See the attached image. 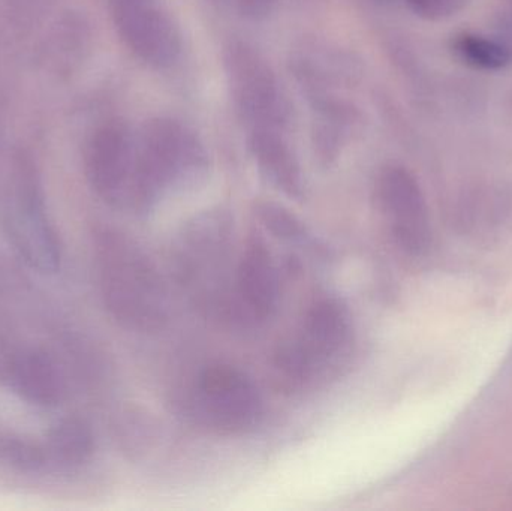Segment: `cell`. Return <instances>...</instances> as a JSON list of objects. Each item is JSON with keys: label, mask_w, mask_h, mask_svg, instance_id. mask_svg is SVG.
Returning <instances> with one entry per match:
<instances>
[{"label": "cell", "mask_w": 512, "mask_h": 511, "mask_svg": "<svg viewBox=\"0 0 512 511\" xmlns=\"http://www.w3.org/2000/svg\"><path fill=\"white\" fill-rule=\"evenodd\" d=\"M289 63L307 98L352 87L360 80L361 66L354 54L328 42H304L292 53Z\"/></svg>", "instance_id": "5bb4252c"}, {"label": "cell", "mask_w": 512, "mask_h": 511, "mask_svg": "<svg viewBox=\"0 0 512 511\" xmlns=\"http://www.w3.org/2000/svg\"><path fill=\"white\" fill-rule=\"evenodd\" d=\"M313 119L310 129L313 156L319 167H334L343 150L363 131L364 116L357 105L337 92L309 96Z\"/></svg>", "instance_id": "4fadbf2b"}, {"label": "cell", "mask_w": 512, "mask_h": 511, "mask_svg": "<svg viewBox=\"0 0 512 511\" xmlns=\"http://www.w3.org/2000/svg\"><path fill=\"white\" fill-rule=\"evenodd\" d=\"M224 69L234 110L249 131L288 129L291 104L273 66L258 48L243 39H231L224 48Z\"/></svg>", "instance_id": "8992f818"}, {"label": "cell", "mask_w": 512, "mask_h": 511, "mask_svg": "<svg viewBox=\"0 0 512 511\" xmlns=\"http://www.w3.org/2000/svg\"><path fill=\"white\" fill-rule=\"evenodd\" d=\"M448 48L457 62L474 71L496 74L512 66V41L499 33L459 30L451 35Z\"/></svg>", "instance_id": "e0dca14e"}, {"label": "cell", "mask_w": 512, "mask_h": 511, "mask_svg": "<svg viewBox=\"0 0 512 511\" xmlns=\"http://www.w3.org/2000/svg\"><path fill=\"white\" fill-rule=\"evenodd\" d=\"M179 407L192 425L222 437L248 434L264 417V401L252 378L228 365L200 372L183 390Z\"/></svg>", "instance_id": "5b68a950"}, {"label": "cell", "mask_w": 512, "mask_h": 511, "mask_svg": "<svg viewBox=\"0 0 512 511\" xmlns=\"http://www.w3.org/2000/svg\"><path fill=\"white\" fill-rule=\"evenodd\" d=\"M48 468L74 471L84 467L95 453V435L89 423L66 417L48 429L42 438Z\"/></svg>", "instance_id": "2e32d148"}, {"label": "cell", "mask_w": 512, "mask_h": 511, "mask_svg": "<svg viewBox=\"0 0 512 511\" xmlns=\"http://www.w3.org/2000/svg\"><path fill=\"white\" fill-rule=\"evenodd\" d=\"M3 386L33 407H57L66 396V378L53 357L38 348H17L0 359Z\"/></svg>", "instance_id": "7c38bea8"}, {"label": "cell", "mask_w": 512, "mask_h": 511, "mask_svg": "<svg viewBox=\"0 0 512 511\" xmlns=\"http://www.w3.org/2000/svg\"><path fill=\"white\" fill-rule=\"evenodd\" d=\"M0 464L24 473L47 470L44 444L26 435L0 431Z\"/></svg>", "instance_id": "d6986e66"}, {"label": "cell", "mask_w": 512, "mask_h": 511, "mask_svg": "<svg viewBox=\"0 0 512 511\" xmlns=\"http://www.w3.org/2000/svg\"><path fill=\"white\" fill-rule=\"evenodd\" d=\"M283 129H251L248 137L249 152L261 176L292 200L306 197V179L300 159L289 143Z\"/></svg>", "instance_id": "9a60e30c"}, {"label": "cell", "mask_w": 512, "mask_h": 511, "mask_svg": "<svg viewBox=\"0 0 512 511\" xmlns=\"http://www.w3.org/2000/svg\"><path fill=\"white\" fill-rule=\"evenodd\" d=\"M212 3H216V5L225 6V0H210Z\"/></svg>", "instance_id": "7402d4cb"}, {"label": "cell", "mask_w": 512, "mask_h": 511, "mask_svg": "<svg viewBox=\"0 0 512 511\" xmlns=\"http://www.w3.org/2000/svg\"><path fill=\"white\" fill-rule=\"evenodd\" d=\"M406 8L424 21L441 23L462 14L472 0H403Z\"/></svg>", "instance_id": "ffe728a7"}, {"label": "cell", "mask_w": 512, "mask_h": 511, "mask_svg": "<svg viewBox=\"0 0 512 511\" xmlns=\"http://www.w3.org/2000/svg\"><path fill=\"white\" fill-rule=\"evenodd\" d=\"M135 138L122 123H111L99 132L89 155V179L96 194L119 209H131L134 189Z\"/></svg>", "instance_id": "30bf717a"}, {"label": "cell", "mask_w": 512, "mask_h": 511, "mask_svg": "<svg viewBox=\"0 0 512 511\" xmlns=\"http://www.w3.org/2000/svg\"><path fill=\"white\" fill-rule=\"evenodd\" d=\"M114 20L132 53L155 69L171 68L182 54V33L162 0H111Z\"/></svg>", "instance_id": "ba28073f"}, {"label": "cell", "mask_w": 512, "mask_h": 511, "mask_svg": "<svg viewBox=\"0 0 512 511\" xmlns=\"http://www.w3.org/2000/svg\"><path fill=\"white\" fill-rule=\"evenodd\" d=\"M280 276L267 240L252 231L243 245L233 279L230 315L248 323H264L276 314Z\"/></svg>", "instance_id": "9c48e42d"}, {"label": "cell", "mask_w": 512, "mask_h": 511, "mask_svg": "<svg viewBox=\"0 0 512 511\" xmlns=\"http://www.w3.org/2000/svg\"><path fill=\"white\" fill-rule=\"evenodd\" d=\"M254 213L261 227L276 239L301 246L312 242V233L307 228L306 222L301 221L283 204L271 200L256 201Z\"/></svg>", "instance_id": "ac0fdd59"}, {"label": "cell", "mask_w": 512, "mask_h": 511, "mask_svg": "<svg viewBox=\"0 0 512 511\" xmlns=\"http://www.w3.org/2000/svg\"><path fill=\"white\" fill-rule=\"evenodd\" d=\"M373 201L391 239L405 254L420 257L430 248L429 207L420 182L409 168L396 162L379 168Z\"/></svg>", "instance_id": "52a82bcc"}, {"label": "cell", "mask_w": 512, "mask_h": 511, "mask_svg": "<svg viewBox=\"0 0 512 511\" xmlns=\"http://www.w3.org/2000/svg\"><path fill=\"white\" fill-rule=\"evenodd\" d=\"M357 344L354 315L340 297H316L271 359L274 386L286 395L315 392L343 374Z\"/></svg>", "instance_id": "6da1fadb"}, {"label": "cell", "mask_w": 512, "mask_h": 511, "mask_svg": "<svg viewBox=\"0 0 512 511\" xmlns=\"http://www.w3.org/2000/svg\"><path fill=\"white\" fill-rule=\"evenodd\" d=\"M236 225L230 210L216 206L198 212L177 231L171 246V264L177 282L207 308L230 314L228 269L233 255Z\"/></svg>", "instance_id": "277c9868"}, {"label": "cell", "mask_w": 512, "mask_h": 511, "mask_svg": "<svg viewBox=\"0 0 512 511\" xmlns=\"http://www.w3.org/2000/svg\"><path fill=\"white\" fill-rule=\"evenodd\" d=\"M279 0H225V6L246 20L262 21L270 17Z\"/></svg>", "instance_id": "44dd1931"}, {"label": "cell", "mask_w": 512, "mask_h": 511, "mask_svg": "<svg viewBox=\"0 0 512 511\" xmlns=\"http://www.w3.org/2000/svg\"><path fill=\"white\" fill-rule=\"evenodd\" d=\"M8 236L20 257L33 269L54 273L62 263V242L44 209L38 188L24 183L6 219Z\"/></svg>", "instance_id": "8fae6325"}, {"label": "cell", "mask_w": 512, "mask_h": 511, "mask_svg": "<svg viewBox=\"0 0 512 511\" xmlns=\"http://www.w3.org/2000/svg\"><path fill=\"white\" fill-rule=\"evenodd\" d=\"M135 146L132 212H152L165 198L191 191L209 176V152L182 120L164 116L149 120L135 138Z\"/></svg>", "instance_id": "3957f363"}, {"label": "cell", "mask_w": 512, "mask_h": 511, "mask_svg": "<svg viewBox=\"0 0 512 511\" xmlns=\"http://www.w3.org/2000/svg\"><path fill=\"white\" fill-rule=\"evenodd\" d=\"M92 249L99 296L108 315L131 332L162 329L170 318V291L143 246L122 230L99 227Z\"/></svg>", "instance_id": "7a4b0ae2"}]
</instances>
